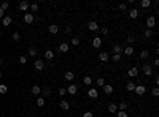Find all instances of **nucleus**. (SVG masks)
Returning <instances> with one entry per match:
<instances>
[{
    "mask_svg": "<svg viewBox=\"0 0 159 117\" xmlns=\"http://www.w3.org/2000/svg\"><path fill=\"white\" fill-rule=\"evenodd\" d=\"M134 92H135L137 95H145V92H147V87H145L143 84H137L135 89H134Z\"/></svg>",
    "mask_w": 159,
    "mask_h": 117,
    "instance_id": "nucleus-1",
    "label": "nucleus"
},
{
    "mask_svg": "<svg viewBox=\"0 0 159 117\" xmlns=\"http://www.w3.org/2000/svg\"><path fill=\"white\" fill-rule=\"evenodd\" d=\"M143 75L145 76H151L153 75V68H151V65H150V63H145L143 65Z\"/></svg>",
    "mask_w": 159,
    "mask_h": 117,
    "instance_id": "nucleus-2",
    "label": "nucleus"
},
{
    "mask_svg": "<svg viewBox=\"0 0 159 117\" xmlns=\"http://www.w3.org/2000/svg\"><path fill=\"white\" fill-rule=\"evenodd\" d=\"M33 19H35V16H33L32 13H25V14H24V22L25 24H32Z\"/></svg>",
    "mask_w": 159,
    "mask_h": 117,
    "instance_id": "nucleus-3",
    "label": "nucleus"
},
{
    "mask_svg": "<svg viewBox=\"0 0 159 117\" xmlns=\"http://www.w3.org/2000/svg\"><path fill=\"white\" fill-rule=\"evenodd\" d=\"M65 90H67V93H70V95H75L76 92H78V87H76L75 84H70V85H68V87H67Z\"/></svg>",
    "mask_w": 159,
    "mask_h": 117,
    "instance_id": "nucleus-4",
    "label": "nucleus"
},
{
    "mask_svg": "<svg viewBox=\"0 0 159 117\" xmlns=\"http://www.w3.org/2000/svg\"><path fill=\"white\" fill-rule=\"evenodd\" d=\"M147 25H148V29L151 30V27L156 25V18H154V16H150V18L147 19Z\"/></svg>",
    "mask_w": 159,
    "mask_h": 117,
    "instance_id": "nucleus-5",
    "label": "nucleus"
},
{
    "mask_svg": "<svg viewBox=\"0 0 159 117\" xmlns=\"http://www.w3.org/2000/svg\"><path fill=\"white\" fill-rule=\"evenodd\" d=\"M33 65H35V70H38V71H41L43 68H45V62H43V60H40V59L35 60V63H33Z\"/></svg>",
    "mask_w": 159,
    "mask_h": 117,
    "instance_id": "nucleus-6",
    "label": "nucleus"
},
{
    "mask_svg": "<svg viewBox=\"0 0 159 117\" xmlns=\"http://www.w3.org/2000/svg\"><path fill=\"white\" fill-rule=\"evenodd\" d=\"M48 32L51 33V35H56V33L59 32V27L56 24H51V25H48Z\"/></svg>",
    "mask_w": 159,
    "mask_h": 117,
    "instance_id": "nucleus-7",
    "label": "nucleus"
},
{
    "mask_svg": "<svg viewBox=\"0 0 159 117\" xmlns=\"http://www.w3.org/2000/svg\"><path fill=\"white\" fill-rule=\"evenodd\" d=\"M92 46L96 47V49H99V47L102 46V38H99V37H96V38H92Z\"/></svg>",
    "mask_w": 159,
    "mask_h": 117,
    "instance_id": "nucleus-8",
    "label": "nucleus"
},
{
    "mask_svg": "<svg viewBox=\"0 0 159 117\" xmlns=\"http://www.w3.org/2000/svg\"><path fill=\"white\" fill-rule=\"evenodd\" d=\"M127 75L131 76V78H135L137 75H139V70H137V67H132V68H129V71H127Z\"/></svg>",
    "mask_w": 159,
    "mask_h": 117,
    "instance_id": "nucleus-9",
    "label": "nucleus"
},
{
    "mask_svg": "<svg viewBox=\"0 0 159 117\" xmlns=\"http://www.w3.org/2000/svg\"><path fill=\"white\" fill-rule=\"evenodd\" d=\"M123 52L126 54L127 57H131V55L134 54V47H132V46H127V47H124V49H123Z\"/></svg>",
    "mask_w": 159,
    "mask_h": 117,
    "instance_id": "nucleus-10",
    "label": "nucleus"
},
{
    "mask_svg": "<svg viewBox=\"0 0 159 117\" xmlns=\"http://www.w3.org/2000/svg\"><path fill=\"white\" fill-rule=\"evenodd\" d=\"M88 27H89V30H92V32H96V30H99V24L96 22V21H91V22L88 24Z\"/></svg>",
    "mask_w": 159,
    "mask_h": 117,
    "instance_id": "nucleus-11",
    "label": "nucleus"
},
{
    "mask_svg": "<svg viewBox=\"0 0 159 117\" xmlns=\"http://www.w3.org/2000/svg\"><path fill=\"white\" fill-rule=\"evenodd\" d=\"M111 52H113V54H119V55H121V52H123V47L119 46V44H115L113 47H111Z\"/></svg>",
    "mask_w": 159,
    "mask_h": 117,
    "instance_id": "nucleus-12",
    "label": "nucleus"
},
{
    "mask_svg": "<svg viewBox=\"0 0 159 117\" xmlns=\"http://www.w3.org/2000/svg\"><path fill=\"white\" fill-rule=\"evenodd\" d=\"M19 10H21V11H27V10H29V2L22 0V2L19 3Z\"/></svg>",
    "mask_w": 159,
    "mask_h": 117,
    "instance_id": "nucleus-13",
    "label": "nucleus"
},
{
    "mask_svg": "<svg viewBox=\"0 0 159 117\" xmlns=\"http://www.w3.org/2000/svg\"><path fill=\"white\" fill-rule=\"evenodd\" d=\"M64 78H65L67 81H70V82H72V81L75 79V73H73V71H67L65 75H64Z\"/></svg>",
    "mask_w": 159,
    "mask_h": 117,
    "instance_id": "nucleus-14",
    "label": "nucleus"
},
{
    "mask_svg": "<svg viewBox=\"0 0 159 117\" xmlns=\"http://www.w3.org/2000/svg\"><path fill=\"white\" fill-rule=\"evenodd\" d=\"M68 46L67 43H61V44H59V51H61V52H68Z\"/></svg>",
    "mask_w": 159,
    "mask_h": 117,
    "instance_id": "nucleus-15",
    "label": "nucleus"
},
{
    "mask_svg": "<svg viewBox=\"0 0 159 117\" xmlns=\"http://www.w3.org/2000/svg\"><path fill=\"white\" fill-rule=\"evenodd\" d=\"M108 111L111 112V114H116V112H118V106L115 105V103H110V105H108Z\"/></svg>",
    "mask_w": 159,
    "mask_h": 117,
    "instance_id": "nucleus-16",
    "label": "nucleus"
},
{
    "mask_svg": "<svg viewBox=\"0 0 159 117\" xmlns=\"http://www.w3.org/2000/svg\"><path fill=\"white\" fill-rule=\"evenodd\" d=\"M102 89H104V92H105L107 95H110V93H113V87H111V85H110V84H105V85H104V87H102Z\"/></svg>",
    "mask_w": 159,
    "mask_h": 117,
    "instance_id": "nucleus-17",
    "label": "nucleus"
},
{
    "mask_svg": "<svg viewBox=\"0 0 159 117\" xmlns=\"http://www.w3.org/2000/svg\"><path fill=\"white\" fill-rule=\"evenodd\" d=\"M139 14H140V13H139V10H137V8H132V10L129 11V16H131L132 19H135L137 16H139Z\"/></svg>",
    "mask_w": 159,
    "mask_h": 117,
    "instance_id": "nucleus-18",
    "label": "nucleus"
},
{
    "mask_svg": "<svg viewBox=\"0 0 159 117\" xmlns=\"http://www.w3.org/2000/svg\"><path fill=\"white\" fill-rule=\"evenodd\" d=\"M45 59H46V60H53V59H54V52H53L51 49H48V51L45 52Z\"/></svg>",
    "mask_w": 159,
    "mask_h": 117,
    "instance_id": "nucleus-19",
    "label": "nucleus"
},
{
    "mask_svg": "<svg viewBox=\"0 0 159 117\" xmlns=\"http://www.w3.org/2000/svg\"><path fill=\"white\" fill-rule=\"evenodd\" d=\"M88 95H89L91 98H97V97H99V92H97V89H89Z\"/></svg>",
    "mask_w": 159,
    "mask_h": 117,
    "instance_id": "nucleus-20",
    "label": "nucleus"
},
{
    "mask_svg": "<svg viewBox=\"0 0 159 117\" xmlns=\"http://www.w3.org/2000/svg\"><path fill=\"white\" fill-rule=\"evenodd\" d=\"M134 89H135V84L132 81H129L126 84V90H127V92H134Z\"/></svg>",
    "mask_w": 159,
    "mask_h": 117,
    "instance_id": "nucleus-21",
    "label": "nucleus"
},
{
    "mask_svg": "<svg viewBox=\"0 0 159 117\" xmlns=\"http://www.w3.org/2000/svg\"><path fill=\"white\" fill-rule=\"evenodd\" d=\"M99 60L100 62H107L108 60V52H100L99 54Z\"/></svg>",
    "mask_w": 159,
    "mask_h": 117,
    "instance_id": "nucleus-22",
    "label": "nucleus"
},
{
    "mask_svg": "<svg viewBox=\"0 0 159 117\" xmlns=\"http://www.w3.org/2000/svg\"><path fill=\"white\" fill-rule=\"evenodd\" d=\"M61 109H64V111H68V109H70V105H68V101L62 100V101H61Z\"/></svg>",
    "mask_w": 159,
    "mask_h": 117,
    "instance_id": "nucleus-23",
    "label": "nucleus"
},
{
    "mask_svg": "<svg viewBox=\"0 0 159 117\" xmlns=\"http://www.w3.org/2000/svg\"><path fill=\"white\" fill-rule=\"evenodd\" d=\"M30 92H32L33 95H40V93H41V87H38V85H33V87L30 89Z\"/></svg>",
    "mask_w": 159,
    "mask_h": 117,
    "instance_id": "nucleus-24",
    "label": "nucleus"
},
{
    "mask_svg": "<svg viewBox=\"0 0 159 117\" xmlns=\"http://www.w3.org/2000/svg\"><path fill=\"white\" fill-rule=\"evenodd\" d=\"M37 52H38V51H37V47H29V51H27V54L30 55V57H35Z\"/></svg>",
    "mask_w": 159,
    "mask_h": 117,
    "instance_id": "nucleus-25",
    "label": "nucleus"
},
{
    "mask_svg": "<svg viewBox=\"0 0 159 117\" xmlns=\"http://www.w3.org/2000/svg\"><path fill=\"white\" fill-rule=\"evenodd\" d=\"M2 22H3V25H10L11 24V18H10V16H3Z\"/></svg>",
    "mask_w": 159,
    "mask_h": 117,
    "instance_id": "nucleus-26",
    "label": "nucleus"
},
{
    "mask_svg": "<svg viewBox=\"0 0 159 117\" xmlns=\"http://www.w3.org/2000/svg\"><path fill=\"white\" fill-rule=\"evenodd\" d=\"M83 82H84V85H91V84H92V78H91V76H84Z\"/></svg>",
    "mask_w": 159,
    "mask_h": 117,
    "instance_id": "nucleus-27",
    "label": "nucleus"
},
{
    "mask_svg": "<svg viewBox=\"0 0 159 117\" xmlns=\"http://www.w3.org/2000/svg\"><path fill=\"white\" fill-rule=\"evenodd\" d=\"M126 108H127V103L126 101H121L118 105V111H126Z\"/></svg>",
    "mask_w": 159,
    "mask_h": 117,
    "instance_id": "nucleus-28",
    "label": "nucleus"
},
{
    "mask_svg": "<svg viewBox=\"0 0 159 117\" xmlns=\"http://www.w3.org/2000/svg\"><path fill=\"white\" fill-rule=\"evenodd\" d=\"M41 93H43V98H45V97H49V95H51V89H48V87H46V89H41Z\"/></svg>",
    "mask_w": 159,
    "mask_h": 117,
    "instance_id": "nucleus-29",
    "label": "nucleus"
},
{
    "mask_svg": "<svg viewBox=\"0 0 159 117\" xmlns=\"http://www.w3.org/2000/svg\"><path fill=\"white\" fill-rule=\"evenodd\" d=\"M140 5L143 6V8H148L150 5H151V0H142V2H140Z\"/></svg>",
    "mask_w": 159,
    "mask_h": 117,
    "instance_id": "nucleus-30",
    "label": "nucleus"
},
{
    "mask_svg": "<svg viewBox=\"0 0 159 117\" xmlns=\"http://www.w3.org/2000/svg\"><path fill=\"white\" fill-rule=\"evenodd\" d=\"M97 85H99V87H104V85H105V79H104V78H97Z\"/></svg>",
    "mask_w": 159,
    "mask_h": 117,
    "instance_id": "nucleus-31",
    "label": "nucleus"
},
{
    "mask_svg": "<svg viewBox=\"0 0 159 117\" xmlns=\"http://www.w3.org/2000/svg\"><path fill=\"white\" fill-rule=\"evenodd\" d=\"M43 105H45V98H43V97H38V98H37V106H43Z\"/></svg>",
    "mask_w": 159,
    "mask_h": 117,
    "instance_id": "nucleus-32",
    "label": "nucleus"
},
{
    "mask_svg": "<svg viewBox=\"0 0 159 117\" xmlns=\"http://www.w3.org/2000/svg\"><path fill=\"white\" fill-rule=\"evenodd\" d=\"M8 92V87L5 84H0V93H6Z\"/></svg>",
    "mask_w": 159,
    "mask_h": 117,
    "instance_id": "nucleus-33",
    "label": "nucleus"
},
{
    "mask_svg": "<svg viewBox=\"0 0 159 117\" xmlns=\"http://www.w3.org/2000/svg\"><path fill=\"white\" fill-rule=\"evenodd\" d=\"M13 40H14V41H19L21 40V35H19V32H14V33H13Z\"/></svg>",
    "mask_w": 159,
    "mask_h": 117,
    "instance_id": "nucleus-34",
    "label": "nucleus"
},
{
    "mask_svg": "<svg viewBox=\"0 0 159 117\" xmlns=\"http://www.w3.org/2000/svg\"><path fill=\"white\" fill-rule=\"evenodd\" d=\"M0 8H2V10L5 11V10H8V8H10V3H8V2H3L2 5H0Z\"/></svg>",
    "mask_w": 159,
    "mask_h": 117,
    "instance_id": "nucleus-35",
    "label": "nucleus"
},
{
    "mask_svg": "<svg viewBox=\"0 0 159 117\" xmlns=\"http://www.w3.org/2000/svg\"><path fill=\"white\" fill-rule=\"evenodd\" d=\"M148 55H150L148 51H142V52H140V57L142 59H148Z\"/></svg>",
    "mask_w": 159,
    "mask_h": 117,
    "instance_id": "nucleus-36",
    "label": "nucleus"
},
{
    "mask_svg": "<svg viewBox=\"0 0 159 117\" xmlns=\"http://www.w3.org/2000/svg\"><path fill=\"white\" fill-rule=\"evenodd\" d=\"M29 8H30V10H32L33 13L38 11V5H37V3H32V5H29Z\"/></svg>",
    "mask_w": 159,
    "mask_h": 117,
    "instance_id": "nucleus-37",
    "label": "nucleus"
},
{
    "mask_svg": "<svg viewBox=\"0 0 159 117\" xmlns=\"http://www.w3.org/2000/svg\"><path fill=\"white\" fill-rule=\"evenodd\" d=\"M116 117H127V114H126V111H118Z\"/></svg>",
    "mask_w": 159,
    "mask_h": 117,
    "instance_id": "nucleus-38",
    "label": "nucleus"
},
{
    "mask_svg": "<svg viewBox=\"0 0 159 117\" xmlns=\"http://www.w3.org/2000/svg\"><path fill=\"white\" fill-rule=\"evenodd\" d=\"M72 44H73V46H78V44H80V38H72Z\"/></svg>",
    "mask_w": 159,
    "mask_h": 117,
    "instance_id": "nucleus-39",
    "label": "nucleus"
},
{
    "mask_svg": "<svg viewBox=\"0 0 159 117\" xmlns=\"http://www.w3.org/2000/svg\"><path fill=\"white\" fill-rule=\"evenodd\" d=\"M111 59H113V62H119L121 55H119V54H113V57H111Z\"/></svg>",
    "mask_w": 159,
    "mask_h": 117,
    "instance_id": "nucleus-40",
    "label": "nucleus"
},
{
    "mask_svg": "<svg viewBox=\"0 0 159 117\" xmlns=\"http://www.w3.org/2000/svg\"><path fill=\"white\" fill-rule=\"evenodd\" d=\"M25 62H27V57H25V55H21V57H19V63H25Z\"/></svg>",
    "mask_w": 159,
    "mask_h": 117,
    "instance_id": "nucleus-41",
    "label": "nucleus"
},
{
    "mask_svg": "<svg viewBox=\"0 0 159 117\" xmlns=\"http://www.w3.org/2000/svg\"><path fill=\"white\" fill-rule=\"evenodd\" d=\"M65 93H67V90L64 89V87H61V89H59V95H61V97H64Z\"/></svg>",
    "mask_w": 159,
    "mask_h": 117,
    "instance_id": "nucleus-42",
    "label": "nucleus"
},
{
    "mask_svg": "<svg viewBox=\"0 0 159 117\" xmlns=\"http://www.w3.org/2000/svg\"><path fill=\"white\" fill-rule=\"evenodd\" d=\"M151 93L154 95V97H158V95H159V89H158V87H154V89L151 90Z\"/></svg>",
    "mask_w": 159,
    "mask_h": 117,
    "instance_id": "nucleus-43",
    "label": "nucleus"
},
{
    "mask_svg": "<svg viewBox=\"0 0 159 117\" xmlns=\"http://www.w3.org/2000/svg\"><path fill=\"white\" fill-rule=\"evenodd\" d=\"M83 117H94V114H92L91 111H86L84 114H83Z\"/></svg>",
    "mask_w": 159,
    "mask_h": 117,
    "instance_id": "nucleus-44",
    "label": "nucleus"
},
{
    "mask_svg": "<svg viewBox=\"0 0 159 117\" xmlns=\"http://www.w3.org/2000/svg\"><path fill=\"white\" fill-rule=\"evenodd\" d=\"M126 40H127V43H129V46H131L132 43H134V40H135V38H134V37H127Z\"/></svg>",
    "mask_w": 159,
    "mask_h": 117,
    "instance_id": "nucleus-45",
    "label": "nucleus"
},
{
    "mask_svg": "<svg viewBox=\"0 0 159 117\" xmlns=\"http://www.w3.org/2000/svg\"><path fill=\"white\" fill-rule=\"evenodd\" d=\"M119 10L126 11V10H127V5H126V3H121V5H119Z\"/></svg>",
    "mask_w": 159,
    "mask_h": 117,
    "instance_id": "nucleus-46",
    "label": "nucleus"
},
{
    "mask_svg": "<svg viewBox=\"0 0 159 117\" xmlns=\"http://www.w3.org/2000/svg\"><path fill=\"white\" fill-rule=\"evenodd\" d=\"M145 37H147V38H150V37H151V30H147V32H145Z\"/></svg>",
    "mask_w": 159,
    "mask_h": 117,
    "instance_id": "nucleus-47",
    "label": "nucleus"
},
{
    "mask_svg": "<svg viewBox=\"0 0 159 117\" xmlns=\"http://www.w3.org/2000/svg\"><path fill=\"white\" fill-rule=\"evenodd\" d=\"M102 33H104V35H107V33H108V29L104 27V29H102Z\"/></svg>",
    "mask_w": 159,
    "mask_h": 117,
    "instance_id": "nucleus-48",
    "label": "nucleus"
},
{
    "mask_svg": "<svg viewBox=\"0 0 159 117\" xmlns=\"http://www.w3.org/2000/svg\"><path fill=\"white\" fill-rule=\"evenodd\" d=\"M3 13H5V11H3L2 8H0V19H3Z\"/></svg>",
    "mask_w": 159,
    "mask_h": 117,
    "instance_id": "nucleus-49",
    "label": "nucleus"
},
{
    "mask_svg": "<svg viewBox=\"0 0 159 117\" xmlns=\"http://www.w3.org/2000/svg\"><path fill=\"white\" fill-rule=\"evenodd\" d=\"M0 67H2V59H0Z\"/></svg>",
    "mask_w": 159,
    "mask_h": 117,
    "instance_id": "nucleus-50",
    "label": "nucleus"
},
{
    "mask_svg": "<svg viewBox=\"0 0 159 117\" xmlns=\"http://www.w3.org/2000/svg\"><path fill=\"white\" fill-rule=\"evenodd\" d=\"M2 76H3V75H2V73H0V79H2Z\"/></svg>",
    "mask_w": 159,
    "mask_h": 117,
    "instance_id": "nucleus-51",
    "label": "nucleus"
}]
</instances>
